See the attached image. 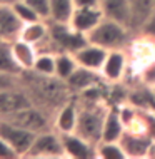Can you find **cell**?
Wrapping results in <instances>:
<instances>
[{"mask_svg":"<svg viewBox=\"0 0 155 159\" xmlns=\"http://www.w3.org/2000/svg\"><path fill=\"white\" fill-rule=\"evenodd\" d=\"M133 37H135V34L127 25L120 24L117 20L107 19V17H103L100 20V24L87 34L88 42L100 45L107 50L128 49V45L133 40Z\"/></svg>","mask_w":155,"mask_h":159,"instance_id":"1","label":"cell"},{"mask_svg":"<svg viewBox=\"0 0 155 159\" xmlns=\"http://www.w3.org/2000/svg\"><path fill=\"white\" fill-rule=\"evenodd\" d=\"M105 112H107V107H103L102 102L100 104H88L85 107H80L75 132L79 136H82L84 139L90 141V143L98 144L102 141Z\"/></svg>","mask_w":155,"mask_h":159,"instance_id":"2","label":"cell"},{"mask_svg":"<svg viewBox=\"0 0 155 159\" xmlns=\"http://www.w3.org/2000/svg\"><path fill=\"white\" fill-rule=\"evenodd\" d=\"M50 40L55 52H77L88 42L85 34H80L70 27V24L50 22Z\"/></svg>","mask_w":155,"mask_h":159,"instance_id":"3","label":"cell"},{"mask_svg":"<svg viewBox=\"0 0 155 159\" xmlns=\"http://www.w3.org/2000/svg\"><path fill=\"white\" fill-rule=\"evenodd\" d=\"M27 157H42V159L65 157L62 134H58L55 129H47V131L37 132L35 141H33Z\"/></svg>","mask_w":155,"mask_h":159,"instance_id":"4","label":"cell"},{"mask_svg":"<svg viewBox=\"0 0 155 159\" xmlns=\"http://www.w3.org/2000/svg\"><path fill=\"white\" fill-rule=\"evenodd\" d=\"M0 136L19 152L20 157H27L30 148H32L33 141H35L37 132L25 129L22 126H19V124L2 117L0 119Z\"/></svg>","mask_w":155,"mask_h":159,"instance_id":"5","label":"cell"},{"mask_svg":"<svg viewBox=\"0 0 155 159\" xmlns=\"http://www.w3.org/2000/svg\"><path fill=\"white\" fill-rule=\"evenodd\" d=\"M5 119L19 124V126H22L25 129H30L33 132H42V131H47V129H54V116L47 114L45 109L37 107L35 104L17 111L15 114L8 116Z\"/></svg>","mask_w":155,"mask_h":159,"instance_id":"6","label":"cell"},{"mask_svg":"<svg viewBox=\"0 0 155 159\" xmlns=\"http://www.w3.org/2000/svg\"><path fill=\"white\" fill-rule=\"evenodd\" d=\"M128 70H130L128 50L127 49H114V50H109V54H107V59L102 66L100 74L105 82L120 84L125 79Z\"/></svg>","mask_w":155,"mask_h":159,"instance_id":"7","label":"cell"},{"mask_svg":"<svg viewBox=\"0 0 155 159\" xmlns=\"http://www.w3.org/2000/svg\"><path fill=\"white\" fill-rule=\"evenodd\" d=\"M62 143H63L65 157H70V159H93V157H97V144L84 139L77 132L62 134Z\"/></svg>","mask_w":155,"mask_h":159,"instance_id":"8","label":"cell"},{"mask_svg":"<svg viewBox=\"0 0 155 159\" xmlns=\"http://www.w3.org/2000/svg\"><path fill=\"white\" fill-rule=\"evenodd\" d=\"M80 106L75 101H65L54 114V129L58 134H70L75 132L79 122Z\"/></svg>","mask_w":155,"mask_h":159,"instance_id":"9","label":"cell"},{"mask_svg":"<svg viewBox=\"0 0 155 159\" xmlns=\"http://www.w3.org/2000/svg\"><path fill=\"white\" fill-rule=\"evenodd\" d=\"M105 15H103L100 5H97V7H75L74 15H72L68 24H70V27L74 30L87 35L92 29H95L100 24V20Z\"/></svg>","mask_w":155,"mask_h":159,"instance_id":"10","label":"cell"},{"mask_svg":"<svg viewBox=\"0 0 155 159\" xmlns=\"http://www.w3.org/2000/svg\"><path fill=\"white\" fill-rule=\"evenodd\" d=\"M32 104L33 101L30 94L22 91L20 87L2 91L0 92V117H8V116L15 114L17 111L25 109Z\"/></svg>","mask_w":155,"mask_h":159,"instance_id":"11","label":"cell"},{"mask_svg":"<svg viewBox=\"0 0 155 159\" xmlns=\"http://www.w3.org/2000/svg\"><path fill=\"white\" fill-rule=\"evenodd\" d=\"M22 27L24 24L14 12V7L7 2H0V40L12 42L19 39Z\"/></svg>","mask_w":155,"mask_h":159,"instance_id":"12","label":"cell"},{"mask_svg":"<svg viewBox=\"0 0 155 159\" xmlns=\"http://www.w3.org/2000/svg\"><path fill=\"white\" fill-rule=\"evenodd\" d=\"M107 54H109L107 49H103V47L97 45V44H92V42H87V44L84 47H80L77 52H74V57H75V61L80 67L100 72L103 62H105V59H107Z\"/></svg>","mask_w":155,"mask_h":159,"instance_id":"13","label":"cell"},{"mask_svg":"<svg viewBox=\"0 0 155 159\" xmlns=\"http://www.w3.org/2000/svg\"><path fill=\"white\" fill-rule=\"evenodd\" d=\"M120 143H122L123 149H125L127 157L142 159V157H150V149H152L155 141L149 134H137V132L125 131Z\"/></svg>","mask_w":155,"mask_h":159,"instance_id":"14","label":"cell"},{"mask_svg":"<svg viewBox=\"0 0 155 159\" xmlns=\"http://www.w3.org/2000/svg\"><path fill=\"white\" fill-rule=\"evenodd\" d=\"M100 82H105L100 72L97 70H90V69H85V67H77V70L72 74L70 77L67 79V87L70 92H75V94H82L84 91L93 87V85L100 84Z\"/></svg>","mask_w":155,"mask_h":159,"instance_id":"15","label":"cell"},{"mask_svg":"<svg viewBox=\"0 0 155 159\" xmlns=\"http://www.w3.org/2000/svg\"><path fill=\"white\" fill-rule=\"evenodd\" d=\"M127 127L123 124L122 117L118 114V107H107L105 119H103V129H102V141L107 143H117L123 137Z\"/></svg>","mask_w":155,"mask_h":159,"instance_id":"16","label":"cell"},{"mask_svg":"<svg viewBox=\"0 0 155 159\" xmlns=\"http://www.w3.org/2000/svg\"><path fill=\"white\" fill-rule=\"evenodd\" d=\"M12 47V54H14L17 64L22 67L24 72L32 70L33 66H35V61L38 57V49L37 45L30 44V42H25L24 39H15V40L10 42Z\"/></svg>","mask_w":155,"mask_h":159,"instance_id":"17","label":"cell"},{"mask_svg":"<svg viewBox=\"0 0 155 159\" xmlns=\"http://www.w3.org/2000/svg\"><path fill=\"white\" fill-rule=\"evenodd\" d=\"M155 12V0H130V30L139 35L142 25Z\"/></svg>","mask_w":155,"mask_h":159,"instance_id":"18","label":"cell"},{"mask_svg":"<svg viewBox=\"0 0 155 159\" xmlns=\"http://www.w3.org/2000/svg\"><path fill=\"white\" fill-rule=\"evenodd\" d=\"M100 8L107 19L117 20L130 29V0H100Z\"/></svg>","mask_w":155,"mask_h":159,"instance_id":"19","label":"cell"},{"mask_svg":"<svg viewBox=\"0 0 155 159\" xmlns=\"http://www.w3.org/2000/svg\"><path fill=\"white\" fill-rule=\"evenodd\" d=\"M50 37V22L49 20H35V22L24 24L20 39L25 42H30L33 45H42Z\"/></svg>","mask_w":155,"mask_h":159,"instance_id":"20","label":"cell"},{"mask_svg":"<svg viewBox=\"0 0 155 159\" xmlns=\"http://www.w3.org/2000/svg\"><path fill=\"white\" fill-rule=\"evenodd\" d=\"M52 15L49 22L68 24L75 10V0H50Z\"/></svg>","mask_w":155,"mask_h":159,"instance_id":"21","label":"cell"},{"mask_svg":"<svg viewBox=\"0 0 155 159\" xmlns=\"http://www.w3.org/2000/svg\"><path fill=\"white\" fill-rule=\"evenodd\" d=\"M32 70L38 75H44V77H55V70H57V52H50V50L38 52V57H37L35 66H33Z\"/></svg>","mask_w":155,"mask_h":159,"instance_id":"22","label":"cell"},{"mask_svg":"<svg viewBox=\"0 0 155 159\" xmlns=\"http://www.w3.org/2000/svg\"><path fill=\"white\" fill-rule=\"evenodd\" d=\"M0 72L12 74V75L24 74L22 67L17 64L14 54H12L10 42H5V40H0Z\"/></svg>","mask_w":155,"mask_h":159,"instance_id":"23","label":"cell"},{"mask_svg":"<svg viewBox=\"0 0 155 159\" xmlns=\"http://www.w3.org/2000/svg\"><path fill=\"white\" fill-rule=\"evenodd\" d=\"M79 64H77L75 57L72 52H57V70H55V77L60 80L67 82V79L77 70Z\"/></svg>","mask_w":155,"mask_h":159,"instance_id":"24","label":"cell"},{"mask_svg":"<svg viewBox=\"0 0 155 159\" xmlns=\"http://www.w3.org/2000/svg\"><path fill=\"white\" fill-rule=\"evenodd\" d=\"M97 157H100V159H127V152L120 141H117V143L100 141L97 144Z\"/></svg>","mask_w":155,"mask_h":159,"instance_id":"25","label":"cell"},{"mask_svg":"<svg viewBox=\"0 0 155 159\" xmlns=\"http://www.w3.org/2000/svg\"><path fill=\"white\" fill-rule=\"evenodd\" d=\"M12 7H14V12L17 14L20 20H22V24H28V22H35V20H42L40 15L37 14L35 10H33L32 7L28 5L25 0L22 2H17V3H12Z\"/></svg>","mask_w":155,"mask_h":159,"instance_id":"26","label":"cell"},{"mask_svg":"<svg viewBox=\"0 0 155 159\" xmlns=\"http://www.w3.org/2000/svg\"><path fill=\"white\" fill-rule=\"evenodd\" d=\"M137 77H139L140 84L144 85V87H149V89L153 87L155 85V59L152 62L145 64V66L137 72Z\"/></svg>","mask_w":155,"mask_h":159,"instance_id":"27","label":"cell"},{"mask_svg":"<svg viewBox=\"0 0 155 159\" xmlns=\"http://www.w3.org/2000/svg\"><path fill=\"white\" fill-rule=\"evenodd\" d=\"M25 2L40 15L42 20H50V15H52L50 0H25Z\"/></svg>","mask_w":155,"mask_h":159,"instance_id":"28","label":"cell"},{"mask_svg":"<svg viewBox=\"0 0 155 159\" xmlns=\"http://www.w3.org/2000/svg\"><path fill=\"white\" fill-rule=\"evenodd\" d=\"M20 84H22V75H12V74L0 72V92L20 87Z\"/></svg>","mask_w":155,"mask_h":159,"instance_id":"29","label":"cell"},{"mask_svg":"<svg viewBox=\"0 0 155 159\" xmlns=\"http://www.w3.org/2000/svg\"><path fill=\"white\" fill-rule=\"evenodd\" d=\"M142 116H144V121H145V131L155 141V111L142 109Z\"/></svg>","mask_w":155,"mask_h":159,"instance_id":"30","label":"cell"},{"mask_svg":"<svg viewBox=\"0 0 155 159\" xmlns=\"http://www.w3.org/2000/svg\"><path fill=\"white\" fill-rule=\"evenodd\" d=\"M19 152L0 136V159H19Z\"/></svg>","mask_w":155,"mask_h":159,"instance_id":"31","label":"cell"},{"mask_svg":"<svg viewBox=\"0 0 155 159\" xmlns=\"http://www.w3.org/2000/svg\"><path fill=\"white\" fill-rule=\"evenodd\" d=\"M139 35H144V37H149V39H152V40H155V12L149 17L147 22L142 25Z\"/></svg>","mask_w":155,"mask_h":159,"instance_id":"32","label":"cell"},{"mask_svg":"<svg viewBox=\"0 0 155 159\" xmlns=\"http://www.w3.org/2000/svg\"><path fill=\"white\" fill-rule=\"evenodd\" d=\"M100 0H75V7H97Z\"/></svg>","mask_w":155,"mask_h":159,"instance_id":"33","label":"cell"},{"mask_svg":"<svg viewBox=\"0 0 155 159\" xmlns=\"http://www.w3.org/2000/svg\"><path fill=\"white\" fill-rule=\"evenodd\" d=\"M5 2H7V3H10V5H12V3H17V2H22V0H5Z\"/></svg>","mask_w":155,"mask_h":159,"instance_id":"34","label":"cell"},{"mask_svg":"<svg viewBox=\"0 0 155 159\" xmlns=\"http://www.w3.org/2000/svg\"><path fill=\"white\" fill-rule=\"evenodd\" d=\"M150 92H152V97L155 99V85H153V87H150Z\"/></svg>","mask_w":155,"mask_h":159,"instance_id":"35","label":"cell"},{"mask_svg":"<svg viewBox=\"0 0 155 159\" xmlns=\"http://www.w3.org/2000/svg\"><path fill=\"white\" fill-rule=\"evenodd\" d=\"M0 2H5V0H0Z\"/></svg>","mask_w":155,"mask_h":159,"instance_id":"36","label":"cell"},{"mask_svg":"<svg viewBox=\"0 0 155 159\" xmlns=\"http://www.w3.org/2000/svg\"><path fill=\"white\" fill-rule=\"evenodd\" d=\"M0 119H2V117H0Z\"/></svg>","mask_w":155,"mask_h":159,"instance_id":"37","label":"cell"}]
</instances>
